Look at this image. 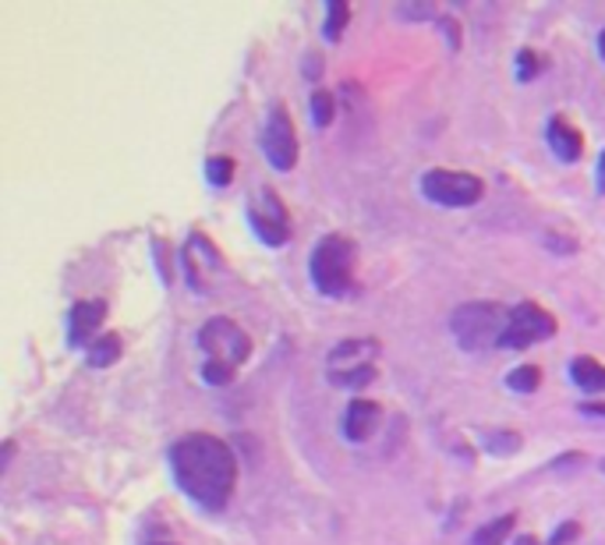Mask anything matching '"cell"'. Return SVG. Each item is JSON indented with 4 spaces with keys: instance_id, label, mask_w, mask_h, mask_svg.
<instances>
[{
    "instance_id": "obj_16",
    "label": "cell",
    "mask_w": 605,
    "mask_h": 545,
    "mask_svg": "<svg viewBox=\"0 0 605 545\" xmlns=\"http://www.w3.org/2000/svg\"><path fill=\"white\" fill-rule=\"evenodd\" d=\"M481 447H486L492 457H513V453H521L524 439L521 432H510V429H496V432H486L481 436Z\"/></svg>"
},
{
    "instance_id": "obj_7",
    "label": "cell",
    "mask_w": 605,
    "mask_h": 545,
    "mask_svg": "<svg viewBox=\"0 0 605 545\" xmlns=\"http://www.w3.org/2000/svg\"><path fill=\"white\" fill-rule=\"evenodd\" d=\"M248 223L255 237L269 248H283L291 241V213L274 188H259L248 202Z\"/></svg>"
},
{
    "instance_id": "obj_26",
    "label": "cell",
    "mask_w": 605,
    "mask_h": 545,
    "mask_svg": "<svg viewBox=\"0 0 605 545\" xmlns=\"http://www.w3.org/2000/svg\"><path fill=\"white\" fill-rule=\"evenodd\" d=\"M397 14H400V19H421V22H426V19H432V14H435V8L432 4H415V8L400 4Z\"/></svg>"
},
{
    "instance_id": "obj_12",
    "label": "cell",
    "mask_w": 605,
    "mask_h": 545,
    "mask_svg": "<svg viewBox=\"0 0 605 545\" xmlns=\"http://www.w3.org/2000/svg\"><path fill=\"white\" fill-rule=\"evenodd\" d=\"M546 142L559 163H578L584 156V135L570 125L563 114H556L546 128Z\"/></svg>"
},
{
    "instance_id": "obj_9",
    "label": "cell",
    "mask_w": 605,
    "mask_h": 545,
    "mask_svg": "<svg viewBox=\"0 0 605 545\" xmlns=\"http://www.w3.org/2000/svg\"><path fill=\"white\" fill-rule=\"evenodd\" d=\"M375 358H380V340H372V337H347V340H340L326 355V375L375 369Z\"/></svg>"
},
{
    "instance_id": "obj_13",
    "label": "cell",
    "mask_w": 605,
    "mask_h": 545,
    "mask_svg": "<svg viewBox=\"0 0 605 545\" xmlns=\"http://www.w3.org/2000/svg\"><path fill=\"white\" fill-rule=\"evenodd\" d=\"M570 380H573V386H578L581 393H587V397L598 401L605 393V366L598 358L578 355L570 361Z\"/></svg>"
},
{
    "instance_id": "obj_34",
    "label": "cell",
    "mask_w": 605,
    "mask_h": 545,
    "mask_svg": "<svg viewBox=\"0 0 605 545\" xmlns=\"http://www.w3.org/2000/svg\"><path fill=\"white\" fill-rule=\"evenodd\" d=\"M149 545H177V542H149Z\"/></svg>"
},
{
    "instance_id": "obj_4",
    "label": "cell",
    "mask_w": 605,
    "mask_h": 545,
    "mask_svg": "<svg viewBox=\"0 0 605 545\" xmlns=\"http://www.w3.org/2000/svg\"><path fill=\"white\" fill-rule=\"evenodd\" d=\"M199 351H202V361H217V366H226V369H241L252 358V340L234 320L217 315V320L202 323V329H199Z\"/></svg>"
},
{
    "instance_id": "obj_31",
    "label": "cell",
    "mask_w": 605,
    "mask_h": 545,
    "mask_svg": "<svg viewBox=\"0 0 605 545\" xmlns=\"http://www.w3.org/2000/svg\"><path fill=\"white\" fill-rule=\"evenodd\" d=\"M513 545H542L535 535H521V538H513Z\"/></svg>"
},
{
    "instance_id": "obj_24",
    "label": "cell",
    "mask_w": 605,
    "mask_h": 545,
    "mask_svg": "<svg viewBox=\"0 0 605 545\" xmlns=\"http://www.w3.org/2000/svg\"><path fill=\"white\" fill-rule=\"evenodd\" d=\"M578 538H581V524L578 521H567V524H559L556 532H552L549 545H573Z\"/></svg>"
},
{
    "instance_id": "obj_8",
    "label": "cell",
    "mask_w": 605,
    "mask_h": 545,
    "mask_svg": "<svg viewBox=\"0 0 605 545\" xmlns=\"http://www.w3.org/2000/svg\"><path fill=\"white\" fill-rule=\"evenodd\" d=\"M263 153L280 174L294 171V163H298V131H294V120H291V114H287V107L269 111L266 128H263Z\"/></svg>"
},
{
    "instance_id": "obj_10",
    "label": "cell",
    "mask_w": 605,
    "mask_h": 545,
    "mask_svg": "<svg viewBox=\"0 0 605 545\" xmlns=\"http://www.w3.org/2000/svg\"><path fill=\"white\" fill-rule=\"evenodd\" d=\"M383 426V407L369 401V397H354L351 404L344 407V439L351 443H369V439L380 432Z\"/></svg>"
},
{
    "instance_id": "obj_17",
    "label": "cell",
    "mask_w": 605,
    "mask_h": 545,
    "mask_svg": "<svg viewBox=\"0 0 605 545\" xmlns=\"http://www.w3.org/2000/svg\"><path fill=\"white\" fill-rule=\"evenodd\" d=\"M309 117H312L315 128H329L333 117H337V100H333V93L315 89V93L309 96Z\"/></svg>"
},
{
    "instance_id": "obj_6",
    "label": "cell",
    "mask_w": 605,
    "mask_h": 545,
    "mask_svg": "<svg viewBox=\"0 0 605 545\" xmlns=\"http://www.w3.org/2000/svg\"><path fill=\"white\" fill-rule=\"evenodd\" d=\"M556 337V320L549 309L535 305V301H521V305L510 309V320L503 329V340L499 347L503 351H527L532 344L552 340Z\"/></svg>"
},
{
    "instance_id": "obj_1",
    "label": "cell",
    "mask_w": 605,
    "mask_h": 545,
    "mask_svg": "<svg viewBox=\"0 0 605 545\" xmlns=\"http://www.w3.org/2000/svg\"><path fill=\"white\" fill-rule=\"evenodd\" d=\"M171 475L195 507L217 513L231 503L237 489L234 450L220 436L209 432L181 436L171 447Z\"/></svg>"
},
{
    "instance_id": "obj_2",
    "label": "cell",
    "mask_w": 605,
    "mask_h": 545,
    "mask_svg": "<svg viewBox=\"0 0 605 545\" xmlns=\"http://www.w3.org/2000/svg\"><path fill=\"white\" fill-rule=\"evenodd\" d=\"M358 272V245L344 234H326L309 259V277L315 291L326 298H344L354 291Z\"/></svg>"
},
{
    "instance_id": "obj_33",
    "label": "cell",
    "mask_w": 605,
    "mask_h": 545,
    "mask_svg": "<svg viewBox=\"0 0 605 545\" xmlns=\"http://www.w3.org/2000/svg\"><path fill=\"white\" fill-rule=\"evenodd\" d=\"M598 57L605 60V28H602V33H598Z\"/></svg>"
},
{
    "instance_id": "obj_32",
    "label": "cell",
    "mask_w": 605,
    "mask_h": 545,
    "mask_svg": "<svg viewBox=\"0 0 605 545\" xmlns=\"http://www.w3.org/2000/svg\"><path fill=\"white\" fill-rule=\"evenodd\" d=\"M14 461V443H11V439H8V443H4V467Z\"/></svg>"
},
{
    "instance_id": "obj_25",
    "label": "cell",
    "mask_w": 605,
    "mask_h": 545,
    "mask_svg": "<svg viewBox=\"0 0 605 545\" xmlns=\"http://www.w3.org/2000/svg\"><path fill=\"white\" fill-rule=\"evenodd\" d=\"M440 28H443V36H446V47L450 50H461V25L453 22V19H440Z\"/></svg>"
},
{
    "instance_id": "obj_35",
    "label": "cell",
    "mask_w": 605,
    "mask_h": 545,
    "mask_svg": "<svg viewBox=\"0 0 605 545\" xmlns=\"http://www.w3.org/2000/svg\"><path fill=\"white\" fill-rule=\"evenodd\" d=\"M602 472H605V461H602Z\"/></svg>"
},
{
    "instance_id": "obj_27",
    "label": "cell",
    "mask_w": 605,
    "mask_h": 545,
    "mask_svg": "<svg viewBox=\"0 0 605 545\" xmlns=\"http://www.w3.org/2000/svg\"><path fill=\"white\" fill-rule=\"evenodd\" d=\"M301 71H305V79H319V74H323V57L319 54H305V65H301Z\"/></svg>"
},
{
    "instance_id": "obj_23",
    "label": "cell",
    "mask_w": 605,
    "mask_h": 545,
    "mask_svg": "<svg viewBox=\"0 0 605 545\" xmlns=\"http://www.w3.org/2000/svg\"><path fill=\"white\" fill-rule=\"evenodd\" d=\"M153 248H156V263H160V277L163 283H171L174 280V263H171V245H166L163 237L153 241Z\"/></svg>"
},
{
    "instance_id": "obj_19",
    "label": "cell",
    "mask_w": 605,
    "mask_h": 545,
    "mask_svg": "<svg viewBox=\"0 0 605 545\" xmlns=\"http://www.w3.org/2000/svg\"><path fill=\"white\" fill-rule=\"evenodd\" d=\"M513 65H517V82H535L542 71H546V57H542L538 50H517V57H513Z\"/></svg>"
},
{
    "instance_id": "obj_20",
    "label": "cell",
    "mask_w": 605,
    "mask_h": 545,
    "mask_svg": "<svg viewBox=\"0 0 605 545\" xmlns=\"http://www.w3.org/2000/svg\"><path fill=\"white\" fill-rule=\"evenodd\" d=\"M507 386L513 393H535L542 386V369L538 366H517L507 375Z\"/></svg>"
},
{
    "instance_id": "obj_15",
    "label": "cell",
    "mask_w": 605,
    "mask_h": 545,
    "mask_svg": "<svg viewBox=\"0 0 605 545\" xmlns=\"http://www.w3.org/2000/svg\"><path fill=\"white\" fill-rule=\"evenodd\" d=\"M513 527H517V513H503V518L481 524L472 538V545H503L513 535Z\"/></svg>"
},
{
    "instance_id": "obj_28",
    "label": "cell",
    "mask_w": 605,
    "mask_h": 545,
    "mask_svg": "<svg viewBox=\"0 0 605 545\" xmlns=\"http://www.w3.org/2000/svg\"><path fill=\"white\" fill-rule=\"evenodd\" d=\"M581 415H587V418H605V401H584L581 404Z\"/></svg>"
},
{
    "instance_id": "obj_11",
    "label": "cell",
    "mask_w": 605,
    "mask_h": 545,
    "mask_svg": "<svg viewBox=\"0 0 605 545\" xmlns=\"http://www.w3.org/2000/svg\"><path fill=\"white\" fill-rule=\"evenodd\" d=\"M107 320V301H79L71 312H68V344L71 347H89L96 340V333Z\"/></svg>"
},
{
    "instance_id": "obj_5",
    "label": "cell",
    "mask_w": 605,
    "mask_h": 545,
    "mask_svg": "<svg viewBox=\"0 0 605 545\" xmlns=\"http://www.w3.org/2000/svg\"><path fill=\"white\" fill-rule=\"evenodd\" d=\"M418 188L429 202L443 206V209H467V206L481 202V195H486L481 177L464 174V171H443V166H435V171L421 177Z\"/></svg>"
},
{
    "instance_id": "obj_30",
    "label": "cell",
    "mask_w": 605,
    "mask_h": 545,
    "mask_svg": "<svg viewBox=\"0 0 605 545\" xmlns=\"http://www.w3.org/2000/svg\"><path fill=\"white\" fill-rule=\"evenodd\" d=\"M595 185H598V192L605 195V149H602V156H598V171H595Z\"/></svg>"
},
{
    "instance_id": "obj_29",
    "label": "cell",
    "mask_w": 605,
    "mask_h": 545,
    "mask_svg": "<svg viewBox=\"0 0 605 545\" xmlns=\"http://www.w3.org/2000/svg\"><path fill=\"white\" fill-rule=\"evenodd\" d=\"M549 245L559 252H578V241H570V237H549Z\"/></svg>"
},
{
    "instance_id": "obj_22",
    "label": "cell",
    "mask_w": 605,
    "mask_h": 545,
    "mask_svg": "<svg viewBox=\"0 0 605 545\" xmlns=\"http://www.w3.org/2000/svg\"><path fill=\"white\" fill-rule=\"evenodd\" d=\"M234 375H237V369L217 366V361H202V380H206L209 386H226V383H234Z\"/></svg>"
},
{
    "instance_id": "obj_18",
    "label": "cell",
    "mask_w": 605,
    "mask_h": 545,
    "mask_svg": "<svg viewBox=\"0 0 605 545\" xmlns=\"http://www.w3.org/2000/svg\"><path fill=\"white\" fill-rule=\"evenodd\" d=\"M347 22H351V8H347L344 0H329V4H326V22H323V36L329 43H340Z\"/></svg>"
},
{
    "instance_id": "obj_3",
    "label": "cell",
    "mask_w": 605,
    "mask_h": 545,
    "mask_svg": "<svg viewBox=\"0 0 605 545\" xmlns=\"http://www.w3.org/2000/svg\"><path fill=\"white\" fill-rule=\"evenodd\" d=\"M510 320V309L499 301H467L450 315V333L464 351H486V347H499L503 329Z\"/></svg>"
},
{
    "instance_id": "obj_21",
    "label": "cell",
    "mask_w": 605,
    "mask_h": 545,
    "mask_svg": "<svg viewBox=\"0 0 605 545\" xmlns=\"http://www.w3.org/2000/svg\"><path fill=\"white\" fill-rule=\"evenodd\" d=\"M206 181L213 188H226L234 181V160L231 156H209L206 160Z\"/></svg>"
},
{
    "instance_id": "obj_14",
    "label": "cell",
    "mask_w": 605,
    "mask_h": 545,
    "mask_svg": "<svg viewBox=\"0 0 605 545\" xmlns=\"http://www.w3.org/2000/svg\"><path fill=\"white\" fill-rule=\"evenodd\" d=\"M120 351H125V344H120L117 333H100V337L85 347V361H89V369H110L120 358Z\"/></svg>"
}]
</instances>
